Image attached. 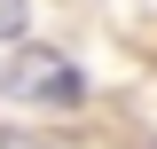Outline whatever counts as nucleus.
Returning a JSON list of instances; mask_svg holds the SVG:
<instances>
[{"label":"nucleus","mask_w":157,"mask_h":149,"mask_svg":"<svg viewBox=\"0 0 157 149\" xmlns=\"http://www.w3.org/2000/svg\"><path fill=\"white\" fill-rule=\"evenodd\" d=\"M0 149H16V133H8V141H0Z\"/></svg>","instance_id":"obj_3"},{"label":"nucleus","mask_w":157,"mask_h":149,"mask_svg":"<svg viewBox=\"0 0 157 149\" xmlns=\"http://www.w3.org/2000/svg\"><path fill=\"white\" fill-rule=\"evenodd\" d=\"M8 86L32 94V102H78V94H86V78H78L63 55H24L16 71H8Z\"/></svg>","instance_id":"obj_1"},{"label":"nucleus","mask_w":157,"mask_h":149,"mask_svg":"<svg viewBox=\"0 0 157 149\" xmlns=\"http://www.w3.org/2000/svg\"><path fill=\"white\" fill-rule=\"evenodd\" d=\"M24 16H32L24 0H0V39H24Z\"/></svg>","instance_id":"obj_2"}]
</instances>
